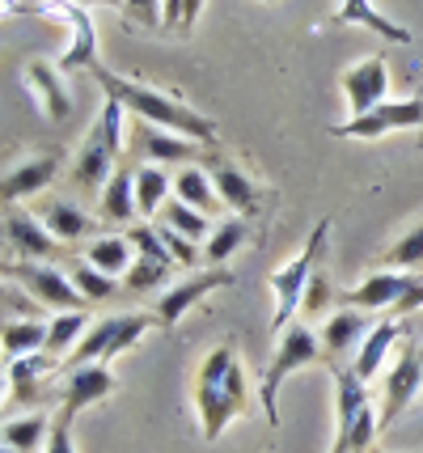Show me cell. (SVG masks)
<instances>
[{"mask_svg":"<svg viewBox=\"0 0 423 453\" xmlns=\"http://www.w3.org/2000/svg\"><path fill=\"white\" fill-rule=\"evenodd\" d=\"M132 153H140L148 165H195V157H208L212 149L200 144V140H186L178 132H165V127H153V123H140L136 119V127H132ZM221 149V144H216Z\"/></svg>","mask_w":423,"mask_h":453,"instance_id":"8fae6325","label":"cell"},{"mask_svg":"<svg viewBox=\"0 0 423 453\" xmlns=\"http://www.w3.org/2000/svg\"><path fill=\"white\" fill-rule=\"evenodd\" d=\"M115 395V373H110V365H77V369H68L64 377V390H60V415L56 419H77L85 407H94L102 398Z\"/></svg>","mask_w":423,"mask_h":453,"instance_id":"2e32d148","label":"cell"},{"mask_svg":"<svg viewBox=\"0 0 423 453\" xmlns=\"http://www.w3.org/2000/svg\"><path fill=\"white\" fill-rule=\"evenodd\" d=\"M335 26H364L373 35H381L385 42H411V30L389 21L385 13L373 9V0H339V13H335Z\"/></svg>","mask_w":423,"mask_h":453,"instance_id":"d4e9b609","label":"cell"},{"mask_svg":"<svg viewBox=\"0 0 423 453\" xmlns=\"http://www.w3.org/2000/svg\"><path fill=\"white\" fill-rule=\"evenodd\" d=\"M123 115H127V111L106 94V98H102V111H98V123L89 127L85 144L77 149V157H72V182H77V191H102L106 178L119 170V161H123Z\"/></svg>","mask_w":423,"mask_h":453,"instance_id":"3957f363","label":"cell"},{"mask_svg":"<svg viewBox=\"0 0 423 453\" xmlns=\"http://www.w3.org/2000/svg\"><path fill=\"white\" fill-rule=\"evenodd\" d=\"M229 284H233V272H229V267H203V272H195V276L170 284V288L162 293V301H157V326L174 331V326L182 322V314H186L195 301L212 296L216 288H229Z\"/></svg>","mask_w":423,"mask_h":453,"instance_id":"4fadbf2b","label":"cell"},{"mask_svg":"<svg viewBox=\"0 0 423 453\" xmlns=\"http://www.w3.org/2000/svg\"><path fill=\"white\" fill-rule=\"evenodd\" d=\"M68 280L77 284V293L94 305V301H115L119 296V284H115V276H106V272H98L94 263H85V258H72L68 263Z\"/></svg>","mask_w":423,"mask_h":453,"instance_id":"d6a6232c","label":"cell"},{"mask_svg":"<svg viewBox=\"0 0 423 453\" xmlns=\"http://www.w3.org/2000/svg\"><path fill=\"white\" fill-rule=\"evenodd\" d=\"M60 165H64V153H56V149L18 161L9 174L0 178V203H4V208H13V203H21V199H34L39 191H47V187L56 182Z\"/></svg>","mask_w":423,"mask_h":453,"instance_id":"e0dca14e","label":"cell"},{"mask_svg":"<svg viewBox=\"0 0 423 453\" xmlns=\"http://www.w3.org/2000/svg\"><path fill=\"white\" fill-rule=\"evenodd\" d=\"M26 85L34 89V98L42 102V115L51 123H64L72 115V94H68V81H64L60 64H51V59L26 64Z\"/></svg>","mask_w":423,"mask_h":453,"instance_id":"d6986e66","label":"cell"},{"mask_svg":"<svg viewBox=\"0 0 423 453\" xmlns=\"http://www.w3.org/2000/svg\"><path fill=\"white\" fill-rule=\"evenodd\" d=\"M326 301H330V284H326L322 272H313V280H309V288H305V301H301L305 318H309V314H318V310H322Z\"/></svg>","mask_w":423,"mask_h":453,"instance_id":"ab89813d","label":"cell"},{"mask_svg":"<svg viewBox=\"0 0 423 453\" xmlns=\"http://www.w3.org/2000/svg\"><path fill=\"white\" fill-rule=\"evenodd\" d=\"M385 267L389 272H423V217L398 234L389 242V250H385Z\"/></svg>","mask_w":423,"mask_h":453,"instance_id":"836d02e7","label":"cell"},{"mask_svg":"<svg viewBox=\"0 0 423 453\" xmlns=\"http://www.w3.org/2000/svg\"><path fill=\"white\" fill-rule=\"evenodd\" d=\"M98 217L115 220V225H136L140 208H136V170H132V161H119V170L106 178V187L98 191Z\"/></svg>","mask_w":423,"mask_h":453,"instance_id":"7402d4cb","label":"cell"},{"mask_svg":"<svg viewBox=\"0 0 423 453\" xmlns=\"http://www.w3.org/2000/svg\"><path fill=\"white\" fill-rule=\"evenodd\" d=\"M165 0H123V18L144 26V30H165Z\"/></svg>","mask_w":423,"mask_h":453,"instance_id":"f35d334b","label":"cell"},{"mask_svg":"<svg viewBox=\"0 0 423 453\" xmlns=\"http://www.w3.org/2000/svg\"><path fill=\"white\" fill-rule=\"evenodd\" d=\"M34 217L42 220V229L56 237L60 246H72V242L89 237V229H94V217H85L81 208H77V203H68V199H42Z\"/></svg>","mask_w":423,"mask_h":453,"instance_id":"cb8c5ba5","label":"cell"},{"mask_svg":"<svg viewBox=\"0 0 423 453\" xmlns=\"http://www.w3.org/2000/svg\"><path fill=\"white\" fill-rule=\"evenodd\" d=\"M419 453H423V449H419Z\"/></svg>","mask_w":423,"mask_h":453,"instance_id":"7dc6e473","label":"cell"},{"mask_svg":"<svg viewBox=\"0 0 423 453\" xmlns=\"http://www.w3.org/2000/svg\"><path fill=\"white\" fill-rule=\"evenodd\" d=\"M419 390H423V343H411V339H406V348H398L389 373H385V386H381V407H377L381 428H389V424L419 398Z\"/></svg>","mask_w":423,"mask_h":453,"instance_id":"ba28073f","label":"cell"},{"mask_svg":"<svg viewBox=\"0 0 423 453\" xmlns=\"http://www.w3.org/2000/svg\"><path fill=\"white\" fill-rule=\"evenodd\" d=\"M170 263H157V258H144V255H136V263L127 267V276H123V288L127 293H153L157 284H165L170 280Z\"/></svg>","mask_w":423,"mask_h":453,"instance_id":"d590c367","label":"cell"},{"mask_svg":"<svg viewBox=\"0 0 423 453\" xmlns=\"http://www.w3.org/2000/svg\"><path fill=\"white\" fill-rule=\"evenodd\" d=\"M0 318H42V305L13 280L0 276Z\"/></svg>","mask_w":423,"mask_h":453,"instance_id":"8d00e7d4","label":"cell"},{"mask_svg":"<svg viewBox=\"0 0 423 453\" xmlns=\"http://www.w3.org/2000/svg\"><path fill=\"white\" fill-rule=\"evenodd\" d=\"M4 386H9V369H0V398H4Z\"/></svg>","mask_w":423,"mask_h":453,"instance_id":"7bdbcfd3","label":"cell"},{"mask_svg":"<svg viewBox=\"0 0 423 453\" xmlns=\"http://www.w3.org/2000/svg\"><path fill=\"white\" fill-rule=\"evenodd\" d=\"M411 280H415V272H373V276H364L356 288H347V293H339V305H347V310H385V314H394L398 310V301L406 296V288H411Z\"/></svg>","mask_w":423,"mask_h":453,"instance_id":"ac0fdd59","label":"cell"},{"mask_svg":"<svg viewBox=\"0 0 423 453\" xmlns=\"http://www.w3.org/2000/svg\"><path fill=\"white\" fill-rule=\"evenodd\" d=\"M51 424H56V419H47L42 411H30V415H21V419H9V424L0 428V445H9V449H18V453H39V449H47Z\"/></svg>","mask_w":423,"mask_h":453,"instance_id":"f546056e","label":"cell"},{"mask_svg":"<svg viewBox=\"0 0 423 453\" xmlns=\"http://www.w3.org/2000/svg\"><path fill=\"white\" fill-rule=\"evenodd\" d=\"M42 453H77V441H72V424H68V419H56V424H51V436H47V449Z\"/></svg>","mask_w":423,"mask_h":453,"instance_id":"60d3db41","label":"cell"},{"mask_svg":"<svg viewBox=\"0 0 423 453\" xmlns=\"http://www.w3.org/2000/svg\"><path fill=\"white\" fill-rule=\"evenodd\" d=\"M157 220L162 225H170L174 234L182 237H191V242H203V237L212 234V220L203 217L200 208H191V203H182V199H170L162 212H157Z\"/></svg>","mask_w":423,"mask_h":453,"instance_id":"e575fe53","label":"cell"},{"mask_svg":"<svg viewBox=\"0 0 423 453\" xmlns=\"http://www.w3.org/2000/svg\"><path fill=\"white\" fill-rule=\"evenodd\" d=\"M0 276L13 280L18 288H26V293L39 301L42 310H85L89 301H85L81 293H77V284L64 276V272H56L51 263H0Z\"/></svg>","mask_w":423,"mask_h":453,"instance_id":"52a82bcc","label":"cell"},{"mask_svg":"<svg viewBox=\"0 0 423 453\" xmlns=\"http://www.w3.org/2000/svg\"><path fill=\"white\" fill-rule=\"evenodd\" d=\"M0 453H18V449H9V445H0Z\"/></svg>","mask_w":423,"mask_h":453,"instance_id":"f6af8a7d","label":"cell"},{"mask_svg":"<svg viewBox=\"0 0 423 453\" xmlns=\"http://www.w3.org/2000/svg\"><path fill=\"white\" fill-rule=\"evenodd\" d=\"M326 237H330V220H318V225H313V234H309V242L301 246V255L292 258V263H283L280 272H271V276H267L271 293H276V318H271L276 335H280L288 322H297V310H301V301H305V288H309L313 272L322 267V258H326Z\"/></svg>","mask_w":423,"mask_h":453,"instance_id":"5b68a950","label":"cell"},{"mask_svg":"<svg viewBox=\"0 0 423 453\" xmlns=\"http://www.w3.org/2000/svg\"><path fill=\"white\" fill-rule=\"evenodd\" d=\"M47 18H60L72 39H68V51L60 56V73H94L102 59H98V30H94V18L85 13V4L77 0H51L42 4Z\"/></svg>","mask_w":423,"mask_h":453,"instance_id":"9c48e42d","label":"cell"},{"mask_svg":"<svg viewBox=\"0 0 423 453\" xmlns=\"http://www.w3.org/2000/svg\"><path fill=\"white\" fill-rule=\"evenodd\" d=\"M94 326V318L85 314V310H64L47 322V343H42V356H51V360H68V352L77 348L85 339V331Z\"/></svg>","mask_w":423,"mask_h":453,"instance_id":"4316f807","label":"cell"},{"mask_svg":"<svg viewBox=\"0 0 423 453\" xmlns=\"http://www.w3.org/2000/svg\"><path fill=\"white\" fill-rule=\"evenodd\" d=\"M322 360V339H318V331L305 322V318H297V322H288L280 331V339H276V352H271V365H267V373H262V411H267V419H271V428H280V390L283 381L292 373H301V369H309V365H318Z\"/></svg>","mask_w":423,"mask_h":453,"instance_id":"277c9868","label":"cell"},{"mask_svg":"<svg viewBox=\"0 0 423 453\" xmlns=\"http://www.w3.org/2000/svg\"><path fill=\"white\" fill-rule=\"evenodd\" d=\"M373 331V318L364 314V310H335V314L322 322V331H318V339H322V360H339L343 352H351V348H360L364 335Z\"/></svg>","mask_w":423,"mask_h":453,"instance_id":"44dd1931","label":"cell"},{"mask_svg":"<svg viewBox=\"0 0 423 453\" xmlns=\"http://www.w3.org/2000/svg\"><path fill=\"white\" fill-rule=\"evenodd\" d=\"M406 127H423V98H403V102H381L368 115L335 123L330 136L339 140H381L389 132H406Z\"/></svg>","mask_w":423,"mask_h":453,"instance_id":"30bf717a","label":"cell"},{"mask_svg":"<svg viewBox=\"0 0 423 453\" xmlns=\"http://www.w3.org/2000/svg\"><path fill=\"white\" fill-rule=\"evenodd\" d=\"M174 199L200 208L203 217H212V212L224 208L221 196H216V187H212V178H208V170H203L200 161H195V165H182L178 174H174Z\"/></svg>","mask_w":423,"mask_h":453,"instance_id":"f1b7e54d","label":"cell"},{"mask_svg":"<svg viewBox=\"0 0 423 453\" xmlns=\"http://www.w3.org/2000/svg\"><path fill=\"white\" fill-rule=\"evenodd\" d=\"M403 322L394 314H385L373 322V331L364 335V343L356 348V360H351V369H356V377L360 381H373V377L385 369V360H389V352L398 348V339H403Z\"/></svg>","mask_w":423,"mask_h":453,"instance_id":"ffe728a7","label":"cell"},{"mask_svg":"<svg viewBox=\"0 0 423 453\" xmlns=\"http://www.w3.org/2000/svg\"><path fill=\"white\" fill-rule=\"evenodd\" d=\"M200 165L208 170V178H212V187H216V196H221L224 208H233V212H242V217H254V212H259L262 187L245 174L238 161H229L221 149H212Z\"/></svg>","mask_w":423,"mask_h":453,"instance_id":"5bb4252c","label":"cell"},{"mask_svg":"<svg viewBox=\"0 0 423 453\" xmlns=\"http://www.w3.org/2000/svg\"><path fill=\"white\" fill-rule=\"evenodd\" d=\"M170 191H174V178L165 165H136V208H140V220H157L165 203H170Z\"/></svg>","mask_w":423,"mask_h":453,"instance_id":"83f0119b","label":"cell"},{"mask_svg":"<svg viewBox=\"0 0 423 453\" xmlns=\"http://www.w3.org/2000/svg\"><path fill=\"white\" fill-rule=\"evenodd\" d=\"M77 4H85V0H77Z\"/></svg>","mask_w":423,"mask_h":453,"instance_id":"bcb514c9","label":"cell"},{"mask_svg":"<svg viewBox=\"0 0 423 453\" xmlns=\"http://www.w3.org/2000/svg\"><path fill=\"white\" fill-rule=\"evenodd\" d=\"M0 237H4V246L13 250V255H21L26 263H51V258L64 255V246L56 242V237L42 229V220L34 217V212H26V208H4L0 212Z\"/></svg>","mask_w":423,"mask_h":453,"instance_id":"7c38bea8","label":"cell"},{"mask_svg":"<svg viewBox=\"0 0 423 453\" xmlns=\"http://www.w3.org/2000/svg\"><path fill=\"white\" fill-rule=\"evenodd\" d=\"M85 263H94L98 272H106V276H127V267L136 263L132 258V242L127 237H119V234H102V237H94L89 246H85Z\"/></svg>","mask_w":423,"mask_h":453,"instance_id":"1f68e13d","label":"cell"},{"mask_svg":"<svg viewBox=\"0 0 423 453\" xmlns=\"http://www.w3.org/2000/svg\"><path fill=\"white\" fill-rule=\"evenodd\" d=\"M157 326V314H106L94 318V326L85 331V339L68 352L64 369H77V365H110L119 352H127L136 339H144Z\"/></svg>","mask_w":423,"mask_h":453,"instance_id":"8992f818","label":"cell"},{"mask_svg":"<svg viewBox=\"0 0 423 453\" xmlns=\"http://www.w3.org/2000/svg\"><path fill=\"white\" fill-rule=\"evenodd\" d=\"M153 225H157V234H162L165 250H170V258H174V267H200V258H203L200 242L174 234V229H170V225H162V220H153Z\"/></svg>","mask_w":423,"mask_h":453,"instance_id":"74e56055","label":"cell"},{"mask_svg":"<svg viewBox=\"0 0 423 453\" xmlns=\"http://www.w3.org/2000/svg\"><path fill=\"white\" fill-rule=\"evenodd\" d=\"M245 403H250V386L238 352L229 343L212 348L195 373V411H200L203 441H221L224 428L245 411Z\"/></svg>","mask_w":423,"mask_h":453,"instance_id":"7a4b0ae2","label":"cell"},{"mask_svg":"<svg viewBox=\"0 0 423 453\" xmlns=\"http://www.w3.org/2000/svg\"><path fill=\"white\" fill-rule=\"evenodd\" d=\"M203 4H208V0H186V4H182V35H191V30H195V21H200V13H203Z\"/></svg>","mask_w":423,"mask_h":453,"instance_id":"b9f144b4","label":"cell"},{"mask_svg":"<svg viewBox=\"0 0 423 453\" xmlns=\"http://www.w3.org/2000/svg\"><path fill=\"white\" fill-rule=\"evenodd\" d=\"M343 94H347V115L360 119L368 115L373 106H381V102H389L385 94H389V68H385V56H364L356 59L347 73L339 77Z\"/></svg>","mask_w":423,"mask_h":453,"instance_id":"9a60e30c","label":"cell"},{"mask_svg":"<svg viewBox=\"0 0 423 453\" xmlns=\"http://www.w3.org/2000/svg\"><path fill=\"white\" fill-rule=\"evenodd\" d=\"M60 360H51V356H21V360H9V403H18V407H34L42 395H47V373L56 369Z\"/></svg>","mask_w":423,"mask_h":453,"instance_id":"603a6c76","label":"cell"},{"mask_svg":"<svg viewBox=\"0 0 423 453\" xmlns=\"http://www.w3.org/2000/svg\"><path fill=\"white\" fill-rule=\"evenodd\" d=\"M245 237H250L245 217H229V220H221V225H212V234L203 242V263H208V267H224V263L245 246Z\"/></svg>","mask_w":423,"mask_h":453,"instance_id":"4dcf8cb0","label":"cell"},{"mask_svg":"<svg viewBox=\"0 0 423 453\" xmlns=\"http://www.w3.org/2000/svg\"><path fill=\"white\" fill-rule=\"evenodd\" d=\"M94 81L102 85V94H110L127 115H136L140 123H153V127H165V132H178V136H186V140H200L208 149H216V123L208 115H200L195 106H186L182 98H174V94L153 89V85H144V81L119 77V73H110L106 64L94 68Z\"/></svg>","mask_w":423,"mask_h":453,"instance_id":"6da1fadb","label":"cell"},{"mask_svg":"<svg viewBox=\"0 0 423 453\" xmlns=\"http://www.w3.org/2000/svg\"><path fill=\"white\" fill-rule=\"evenodd\" d=\"M102 4H110V9H123V0H102Z\"/></svg>","mask_w":423,"mask_h":453,"instance_id":"ee69618b","label":"cell"},{"mask_svg":"<svg viewBox=\"0 0 423 453\" xmlns=\"http://www.w3.org/2000/svg\"><path fill=\"white\" fill-rule=\"evenodd\" d=\"M47 343V322L42 318H4L0 322V356L4 360H21V356L42 352Z\"/></svg>","mask_w":423,"mask_h":453,"instance_id":"484cf974","label":"cell"}]
</instances>
